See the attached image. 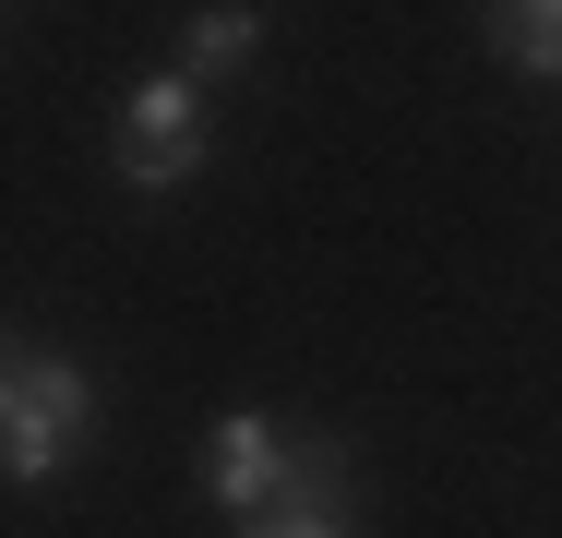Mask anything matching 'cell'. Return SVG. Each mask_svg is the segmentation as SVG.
Wrapping results in <instances>:
<instances>
[{
    "mask_svg": "<svg viewBox=\"0 0 562 538\" xmlns=\"http://www.w3.org/2000/svg\"><path fill=\"white\" fill-rule=\"evenodd\" d=\"M479 24H491V60L503 72H527V85L562 72V0H479Z\"/></svg>",
    "mask_w": 562,
    "mask_h": 538,
    "instance_id": "8992f818",
    "label": "cell"
},
{
    "mask_svg": "<svg viewBox=\"0 0 562 538\" xmlns=\"http://www.w3.org/2000/svg\"><path fill=\"white\" fill-rule=\"evenodd\" d=\"M204 144H216L204 85H192V72H144V85L120 97V192H144V204L192 192V180H204Z\"/></svg>",
    "mask_w": 562,
    "mask_h": 538,
    "instance_id": "7a4b0ae2",
    "label": "cell"
},
{
    "mask_svg": "<svg viewBox=\"0 0 562 538\" xmlns=\"http://www.w3.org/2000/svg\"><path fill=\"white\" fill-rule=\"evenodd\" d=\"M97 371L85 359H60V347H24V371H12V395H0V491H48V479H72L85 467V442H97Z\"/></svg>",
    "mask_w": 562,
    "mask_h": 538,
    "instance_id": "6da1fadb",
    "label": "cell"
},
{
    "mask_svg": "<svg viewBox=\"0 0 562 538\" xmlns=\"http://www.w3.org/2000/svg\"><path fill=\"white\" fill-rule=\"evenodd\" d=\"M12 371H24V347H12V335H0V395H12Z\"/></svg>",
    "mask_w": 562,
    "mask_h": 538,
    "instance_id": "52a82bcc",
    "label": "cell"
},
{
    "mask_svg": "<svg viewBox=\"0 0 562 538\" xmlns=\"http://www.w3.org/2000/svg\"><path fill=\"white\" fill-rule=\"evenodd\" d=\"M263 36H276V12H263V0H204V12L180 24V72H192V85H227V72H251V60H263Z\"/></svg>",
    "mask_w": 562,
    "mask_h": 538,
    "instance_id": "5b68a950",
    "label": "cell"
},
{
    "mask_svg": "<svg viewBox=\"0 0 562 538\" xmlns=\"http://www.w3.org/2000/svg\"><path fill=\"white\" fill-rule=\"evenodd\" d=\"M0 12H12V0H0Z\"/></svg>",
    "mask_w": 562,
    "mask_h": 538,
    "instance_id": "ba28073f",
    "label": "cell"
},
{
    "mask_svg": "<svg viewBox=\"0 0 562 538\" xmlns=\"http://www.w3.org/2000/svg\"><path fill=\"white\" fill-rule=\"evenodd\" d=\"M227 538H359V467H347V442L300 430V467H288V491H276L263 515H239Z\"/></svg>",
    "mask_w": 562,
    "mask_h": 538,
    "instance_id": "3957f363",
    "label": "cell"
},
{
    "mask_svg": "<svg viewBox=\"0 0 562 538\" xmlns=\"http://www.w3.org/2000/svg\"><path fill=\"white\" fill-rule=\"evenodd\" d=\"M288 467H300V430H276L263 407H227V419L204 430V503H216L227 527L263 515V503L288 491Z\"/></svg>",
    "mask_w": 562,
    "mask_h": 538,
    "instance_id": "277c9868",
    "label": "cell"
}]
</instances>
